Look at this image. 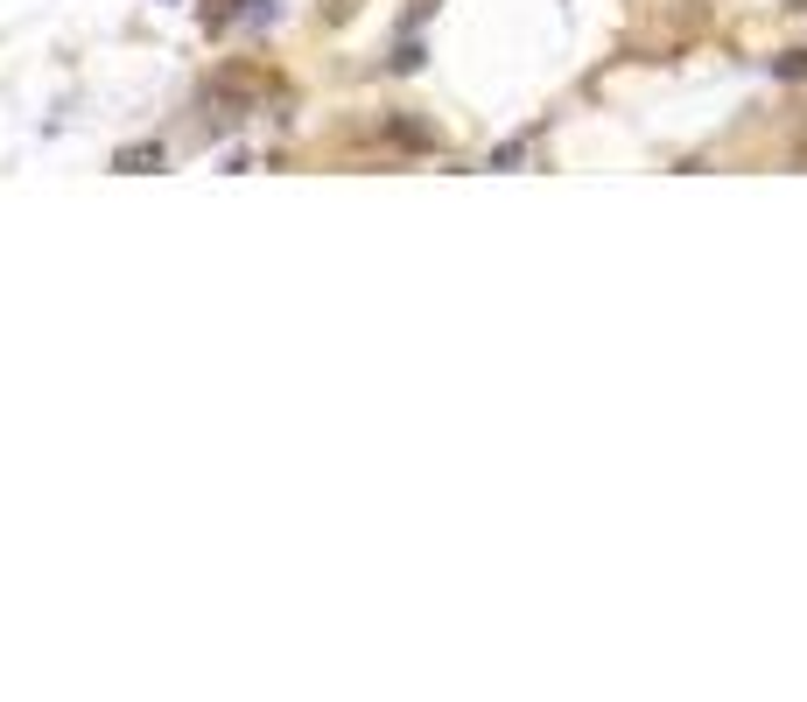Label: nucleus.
<instances>
[{
  "mask_svg": "<svg viewBox=\"0 0 807 702\" xmlns=\"http://www.w3.org/2000/svg\"><path fill=\"white\" fill-rule=\"evenodd\" d=\"M773 71H779V78H807V50H794V56H779V64H773Z\"/></svg>",
  "mask_w": 807,
  "mask_h": 702,
  "instance_id": "nucleus-2",
  "label": "nucleus"
},
{
  "mask_svg": "<svg viewBox=\"0 0 807 702\" xmlns=\"http://www.w3.org/2000/svg\"><path fill=\"white\" fill-rule=\"evenodd\" d=\"M155 162L162 169V141H141V148H120V169H148Z\"/></svg>",
  "mask_w": 807,
  "mask_h": 702,
  "instance_id": "nucleus-1",
  "label": "nucleus"
}]
</instances>
